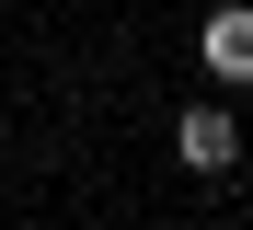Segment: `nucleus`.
<instances>
[{"label":"nucleus","mask_w":253,"mask_h":230,"mask_svg":"<svg viewBox=\"0 0 253 230\" xmlns=\"http://www.w3.org/2000/svg\"><path fill=\"white\" fill-rule=\"evenodd\" d=\"M196 58L219 69V81H253V12H207V35H196Z\"/></svg>","instance_id":"obj_1"},{"label":"nucleus","mask_w":253,"mask_h":230,"mask_svg":"<svg viewBox=\"0 0 253 230\" xmlns=\"http://www.w3.org/2000/svg\"><path fill=\"white\" fill-rule=\"evenodd\" d=\"M230 150H242L230 115H219V104H196V115H184V161H196V173H230Z\"/></svg>","instance_id":"obj_2"}]
</instances>
